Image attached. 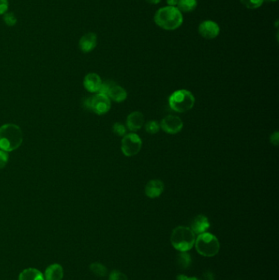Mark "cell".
Masks as SVG:
<instances>
[{"label": "cell", "mask_w": 279, "mask_h": 280, "mask_svg": "<svg viewBox=\"0 0 279 280\" xmlns=\"http://www.w3.org/2000/svg\"><path fill=\"white\" fill-rule=\"evenodd\" d=\"M154 21L161 29L174 31L182 26L184 16L177 7L166 6L156 11Z\"/></svg>", "instance_id": "cell-1"}, {"label": "cell", "mask_w": 279, "mask_h": 280, "mask_svg": "<svg viewBox=\"0 0 279 280\" xmlns=\"http://www.w3.org/2000/svg\"><path fill=\"white\" fill-rule=\"evenodd\" d=\"M23 134L21 128L14 124H6L0 127V148L12 152L21 146Z\"/></svg>", "instance_id": "cell-2"}, {"label": "cell", "mask_w": 279, "mask_h": 280, "mask_svg": "<svg viewBox=\"0 0 279 280\" xmlns=\"http://www.w3.org/2000/svg\"><path fill=\"white\" fill-rule=\"evenodd\" d=\"M195 233L186 226H178L172 231L170 242L174 248L180 251H188L195 244Z\"/></svg>", "instance_id": "cell-3"}, {"label": "cell", "mask_w": 279, "mask_h": 280, "mask_svg": "<svg viewBox=\"0 0 279 280\" xmlns=\"http://www.w3.org/2000/svg\"><path fill=\"white\" fill-rule=\"evenodd\" d=\"M194 245L198 253L205 257H215L219 253L220 249V244L218 238L212 233L207 232L198 234Z\"/></svg>", "instance_id": "cell-4"}, {"label": "cell", "mask_w": 279, "mask_h": 280, "mask_svg": "<svg viewBox=\"0 0 279 280\" xmlns=\"http://www.w3.org/2000/svg\"><path fill=\"white\" fill-rule=\"evenodd\" d=\"M169 104L176 113H183L191 110L195 104V97L186 89L177 90L169 98Z\"/></svg>", "instance_id": "cell-5"}, {"label": "cell", "mask_w": 279, "mask_h": 280, "mask_svg": "<svg viewBox=\"0 0 279 280\" xmlns=\"http://www.w3.org/2000/svg\"><path fill=\"white\" fill-rule=\"evenodd\" d=\"M84 106L87 109H90L98 115H103L110 110L111 101L107 95L98 93L85 100Z\"/></svg>", "instance_id": "cell-6"}, {"label": "cell", "mask_w": 279, "mask_h": 280, "mask_svg": "<svg viewBox=\"0 0 279 280\" xmlns=\"http://www.w3.org/2000/svg\"><path fill=\"white\" fill-rule=\"evenodd\" d=\"M142 145V140L138 134H126L121 141V151L126 157H134L140 152Z\"/></svg>", "instance_id": "cell-7"}, {"label": "cell", "mask_w": 279, "mask_h": 280, "mask_svg": "<svg viewBox=\"0 0 279 280\" xmlns=\"http://www.w3.org/2000/svg\"><path fill=\"white\" fill-rule=\"evenodd\" d=\"M160 127L166 133L170 134H176L182 131L184 123L181 118L174 115H169L161 120Z\"/></svg>", "instance_id": "cell-8"}, {"label": "cell", "mask_w": 279, "mask_h": 280, "mask_svg": "<svg viewBox=\"0 0 279 280\" xmlns=\"http://www.w3.org/2000/svg\"><path fill=\"white\" fill-rule=\"evenodd\" d=\"M198 32L204 39H213L219 35L220 28L219 25L215 21L206 20L199 25Z\"/></svg>", "instance_id": "cell-9"}, {"label": "cell", "mask_w": 279, "mask_h": 280, "mask_svg": "<svg viewBox=\"0 0 279 280\" xmlns=\"http://www.w3.org/2000/svg\"><path fill=\"white\" fill-rule=\"evenodd\" d=\"M97 43H98L97 34L93 32H90V33L84 34L81 37V39H79V49L84 53L92 52L97 46Z\"/></svg>", "instance_id": "cell-10"}, {"label": "cell", "mask_w": 279, "mask_h": 280, "mask_svg": "<svg viewBox=\"0 0 279 280\" xmlns=\"http://www.w3.org/2000/svg\"><path fill=\"white\" fill-rule=\"evenodd\" d=\"M164 183L159 180L149 181L145 187V194L150 198H155L161 196L164 191Z\"/></svg>", "instance_id": "cell-11"}, {"label": "cell", "mask_w": 279, "mask_h": 280, "mask_svg": "<svg viewBox=\"0 0 279 280\" xmlns=\"http://www.w3.org/2000/svg\"><path fill=\"white\" fill-rule=\"evenodd\" d=\"M211 224L208 218L203 215H198L196 216L191 223V230L195 234H201L205 233L210 228Z\"/></svg>", "instance_id": "cell-12"}, {"label": "cell", "mask_w": 279, "mask_h": 280, "mask_svg": "<svg viewBox=\"0 0 279 280\" xmlns=\"http://www.w3.org/2000/svg\"><path fill=\"white\" fill-rule=\"evenodd\" d=\"M144 124V115L140 112H133L127 116L126 126L129 131H138Z\"/></svg>", "instance_id": "cell-13"}, {"label": "cell", "mask_w": 279, "mask_h": 280, "mask_svg": "<svg viewBox=\"0 0 279 280\" xmlns=\"http://www.w3.org/2000/svg\"><path fill=\"white\" fill-rule=\"evenodd\" d=\"M102 83V80L98 74L90 73L84 77V88L90 93H97L99 91Z\"/></svg>", "instance_id": "cell-14"}, {"label": "cell", "mask_w": 279, "mask_h": 280, "mask_svg": "<svg viewBox=\"0 0 279 280\" xmlns=\"http://www.w3.org/2000/svg\"><path fill=\"white\" fill-rule=\"evenodd\" d=\"M107 96L116 102H122L126 99L127 93L124 88L119 86L113 82V84H111L108 90Z\"/></svg>", "instance_id": "cell-15"}, {"label": "cell", "mask_w": 279, "mask_h": 280, "mask_svg": "<svg viewBox=\"0 0 279 280\" xmlns=\"http://www.w3.org/2000/svg\"><path fill=\"white\" fill-rule=\"evenodd\" d=\"M45 280H62L63 278V269L59 264H53L49 265L45 270Z\"/></svg>", "instance_id": "cell-16"}, {"label": "cell", "mask_w": 279, "mask_h": 280, "mask_svg": "<svg viewBox=\"0 0 279 280\" xmlns=\"http://www.w3.org/2000/svg\"><path fill=\"white\" fill-rule=\"evenodd\" d=\"M18 280H45V276L40 270L34 268H28L19 275Z\"/></svg>", "instance_id": "cell-17"}, {"label": "cell", "mask_w": 279, "mask_h": 280, "mask_svg": "<svg viewBox=\"0 0 279 280\" xmlns=\"http://www.w3.org/2000/svg\"><path fill=\"white\" fill-rule=\"evenodd\" d=\"M198 7L197 0H179L177 8L181 13H191Z\"/></svg>", "instance_id": "cell-18"}, {"label": "cell", "mask_w": 279, "mask_h": 280, "mask_svg": "<svg viewBox=\"0 0 279 280\" xmlns=\"http://www.w3.org/2000/svg\"><path fill=\"white\" fill-rule=\"evenodd\" d=\"M176 262L181 270H187L192 264V257L187 251H181L177 257Z\"/></svg>", "instance_id": "cell-19"}, {"label": "cell", "mask_w": 279, "mask_h": 280, "mask_svg": "<svg viewBox=\"0 0 279 280\" xmlns=\"http://www.w3.org/2000/svg\"><path fill=\"white\" fill-rule=\"evenodd\" d=\"M90 270L93 275L98 277H105L108 275V269L105 265L99 262H93L90 265Z\"/></svg>", "instance_id": "cell-20"}, {"label": "cell", "mask_w": 279, "mask_h": 280, "mask_svg": "<svg viewBox=\"0 0 279 280\" xmlns=\"http://www.w3.org/2000/svg\"><path fill=\"white\" fill-rule=\"evenodd\" d=\"M160 125L155 121H149L145 125V130L147 133L150 134H155L160 131Z\"/></svg>", "instance_id": "cell-21"}, {"label": "cell", "mask_w": 279, "mask_h": 280, "mask_svg": "<svg viewBox=\"0 0 279 280\" xmlns=\"http://www.w3.org/2000/svg\"><path fill=\"white\" fill-rule=\"evenodd\" d=\"M241 3L249 9H256L262 6L264 0H240Z\"/></svg>", "instance_id": "cell-22"}, {"label": "cell", "mask_w": 279, "mask_h": 280, "mask_svg": "<svg viewBox=\"0 0 279 280\" xmlns=\"http://www.w3.org/2000/svg\"><path fill=\"white\" fill-rule=\"evenodd\" d=\"M114 134L117 136L124 137L126 134V128L123 124L115 123L112 127Z\"/></svg>", "instance_id": "cell-23"}, {"label": "cell", "mask_w": 279, "mask_h": 280, "mask_svg": "<svg viewBox=\"0 0 279 280\" xmlns=\"http://www.w3.org/2000/svg\"><path fill=\"white\" fill-rule=\"evenodd\" d=\"M3 21L5 22L6 25L8 26H16L17 22V19L16 16L13 13H6L3 15Z\"/></svg>", "instance_id": "cell-24"}, {"label": "cell", "mask_w": 279, "mask_h": 280, "mask_svg": "<svg viewBox=\"0 0 279 280\" xmlns=\"http://www.w3.org/2000/svg\"><path fill=\"white\" fill-rule=\"evenodd\" d=\"M109 280H129V279L124 273L119 270H113L109 275Z\"/></svg>", "instance_id": "cell-25"}, {"label": "cell", "mask_w": 279, "mask_h": 280, "mask_svg": "<svg viewBox=\"0 0 279 280\" xmlns=\"http://www.w3.org/2000/svg\"><path fill=\"white\" fill-rule=\"evenodd\" d=\"M8 154L5 151H0V169L4 167L8 162Z\"/></svg>", "instance_id": "cell-26"}, {"label": "cell", "mask_w": 279, "mask_h": 280, "mask_svg": "<svg viewBox=\"0 0 279 280\" xmlns=\"http://www.w3.org/2000/svg\"><path fill=\"white\" fill-rule=\"evenodd\" d=\"M8 0H0V15H4L8 13Z\"/></svg>", "instance_id": "cell-27"}, {"label": "cell", "mask_w": 279, "mask_h": 280, "mask_svg": "<svg viewBox=\"0 0 279 280\" xmlns=\"http://www.w3.org/2000/svg\"><path fill=\"white\" fill-rule=\"evenodd\" d=\"M270 143L274 146H278L279 143V131H276L271 134L270 136Z\"/></svg>", "instance_id": "cell-28"}, {"label": "cell", "mask_w": 279, "mask_h": 280, "mask_svg": "<svg viewBox=\"0 0 279 280\" xmlns=\"http://www.w3.org/2000/svg\"><path fill=\"white\" fill-rule=\"evenodd\" d=\"M200 280H216V277H215L213 273L211 272V271H205Z\"/></svg>", "instance_id": "cell-29"}, {"label": "cell", "mask_w": 279, "mask_h": 280, "mask_svg": "<svg viewBox=\"0 0 279 280\" xmlns=\"http://www.w3.org/2000/svg\"><path fill=\"white\" fill-rule=\"evenodd\" d=\"M178 2L179 0H166V3L169 6H171V7H175L178 4Z\"/></svg>", "instance_id": "cell-30"}, {"label": "cell", "mask_w": 279, "mask_h": 280, "mask_svg": "<svg viewBox=\"0 0 279 280\" xmlns=\"http://www.w3.org/2000/svg\"><path fill=\"white\" fill-rule=\"evenodd\" d=\"M148 3H151V4H158L161 0H146Z\"/></svg>", "instance_id": "cell-31"}, {"label": "cell", "mask_w": 279, "mask_h": 280, "mask_svg": "<svg viewBox=\"0 0 279 280\" xmlns=\"http://www.w3.org/2000/svg\"><path fill=\"white\" fill-rule=\"evenodd\" d=\"M185 280H200L198 278L195 277H187Z\"/></svg>", "instance_id": "cell-32"}, {"label": "cell", "mask_w": 279, "mask_h": 280, "mask_svg": "<svg viewBox=\"0 0 279 280\" xmlns=\"http://www.w3.org/2000/svg\"><path fill=\"white\" fill-rule=\"evenodd\" d=\"M266 1H269V2H276L278 0H266Z\"/></svg>", "instance_id": "cell-33"}]
</instances>
